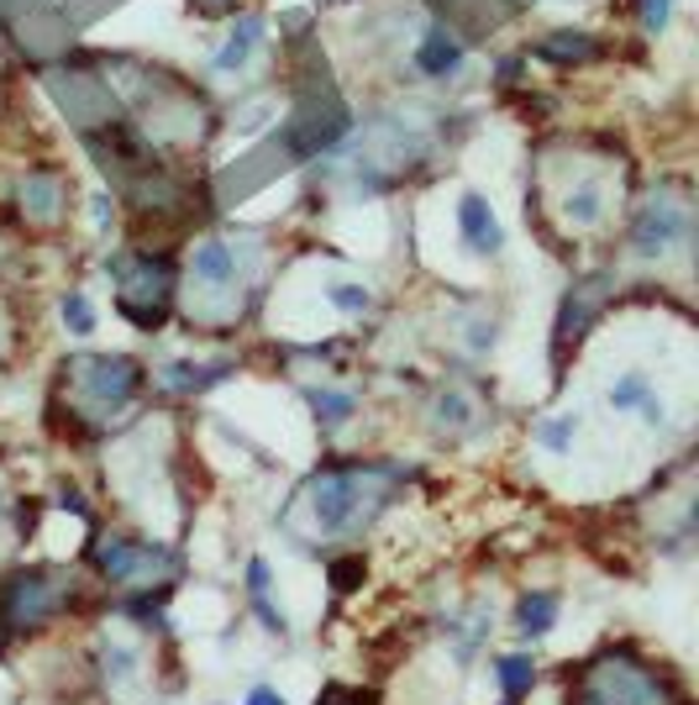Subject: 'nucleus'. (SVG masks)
I'll return each mask as SVG.
<instances>
[{
    "instance_id": "1",
    "label": "nucleus",
    "mask_w": 699,
    "mask_h": 705,
    "mask_svg": "<svg viewBox=\"0 0 699 705\" xmlns=\"http://www.w3.org/2000/svg\"><path fill=\"white\" fill-rule=\"evenodd\" d=\"M379 500H385V485L368 474H321L311 485V516L321 532L358 527L368 511H379Z\"/></svg>"
},
{
    "instance_id": "2",
    "label": "nucleus",
    "mask_w": 699,
    "mask_h": 705,
    "mask_svg": "<svg viewBox=\"0 0 699 705\" xmlns=\"http://www.w3.org/2000/svg\"><path fill=\"white\" fill-rule=\"evenodd\" d=\"M111 279H116V306L126 321H137V327L164 321V306H169V268L164 264H153L143 253H126V258H116Z\"/></svg>"
},
{
    "instance_id": "3",
    "label": "nucleus",
    "mask_w": 699,
    "mask_h": 705,
    "mask_svg": "<svg viewBox=\"0 0 699 705\" xmlns=\"http://www.w3.org/2000/svg\"><path fill=\"white\" fill-rule=\"evenodd\" d=\"M689 232H695V217H689V206L678 200V195H652L647 206L636 211L631 221V247H636V258H668L674 247H689Z\"/></svg>"
},
{
    "instance_id": "4",
    "label": "nucleus",
    "mask_w": 699,
    "mask_h": 705,
    "mask_svg": "<svg viewBox=\"0 0 699 705\" xmlns=\"http://www.w3.org/2000/svg\"><path fill=\"white\" fill-rule=\"evenodd\" d=\"M74 379H79V389L96 400L100 411H121L137 395V385H143V368L132 359H121V353H90V359L74 364Z\"/></svg>"
},
{
    "instance_id": "5",
    "label": "nucleus",
    "mask_w": 699,
    "mask_h": 705,
    "mask_svg": "<svg viewBox=\"0 0 699 705\" xmlns=\"http://www.w3.org/2000/svg\"><path fill=\"white\" fill-rule=\"evenodd\" d=\"M58 601H64L58 580L43 574V569H32V574H22V580L11 584V595H5V621H11V627H37L43 616L58 610Z\"/></svg>"
},
{
    "instance_id": "6",
    "label": "nucleus",
    "mask_w": 699,
    "mask_h": 705,
    "mask_svg": "<svg viewBox=\"0 0 699 705\" xmlns=\"http://www.w3.org/2000/svg\"><path fill=\"white\" fill-rule=\"evenodd\" d=\"M458 243L474 253V258H495L506 247V227L495 217V206L484 200L479 190H468L458 200Z\"/></svg>"
},
{
    "instance_id": "7",
    "label": "nucleus",
    "mask_w": 699,
    "mask_h": 705,
    "mask_svg": "<svg viewBox=\"0 0 699 705\" xmlns=\"http://www.w3.org/2000/svg\"><path fill=\"white\" fill-rule=\"evenodd\" d=\"M410 58H415V74H426V79H458L463 64H468L463 43L442 22H432L426 32H421V43H415Z\"/></svg>"
},
{
    "instance_id": "8",
    "label": "nucleus",
    "mask_w": 699,
    "mask_h": 705,
    "mask_svg": "<svg viewBox=\"0 0 699 705\" xmlns=\"http://www.w3.org/2000/svg\"><path fill=\"white\" fill-rule=\"evenodd\" d=\"M610 406L615 411H631L642 416L647 427H663L668 421V406H663V395H657V385H652L642 368H631V374H621L615 385H610Z\"/></svg>"
},
{
    "instance_id": "9",
    "label": "nucleus",
    "mask_w": 699,
    "mask_h": 705,
    "mask_svg": "<svg viewBox=\"0 0 699 705\" xmlns=\"http://www.w3.org/2000/svg\"><path fill=\"white\" fill-rule=\"evenodd\" d=\"M190 274H195V285H200V290L226 295L232 285H237V253H232V247L221 243V238H206V243L195 247Z\"/></svg>"
},
{
    "instance_id": "10",
    "label": "nucleus",
    "mask_w": 699,
    "mask_h": 705,
    "mask_svg": "<svg viewBox=\"0 0 699 705\" xmlns=\"http://www.w3.org/2000/svg\"><path fill=\"white\" fill-rule=\"evenodd\" d=\"M100 574L106 580H147V574H158V553L143 548V542H126V537H111L106 548H100Z\"/></svg>"
},
{
    "instance_id": "11",
    "label": "nucleus",
    "mask_w": 699,
    "mask_h": 705,
    "mask_svg": "<svg viewBox=\"0 0 699 705\" xmlns=\"http://www.w3.org/2000/svg\"><path fill=\"white\" fill-rule=\"evenodd\" d=\"M258 43H264V22H258V16H237V26H232V37L221 43V53H217V64H211V69L217 74H242L247 64H253Z\"/></svg>"
},
{
    "instance_id": "12",
    "label": "nucleus",
    "mask_w": 699,
    "mask_h": 705,
    "mask_svg": "<svg viewBox=\"0 0 699 705\" xmlns=\"http://www.w3.org/2000/svg\"><path fill=\"white\" fill-rule=\"evenodd\" d=\"M604 211V190H600V179H584L579 190H568L563 195V217L574 221V227H595Z\"/></svg>"
},
{
    "instance_id": "13",
    "label": "nucleus",
    "mask_w": 699,
    "mask_h": 705,
    "mask_svg": "<svg viewBox=\"0 0 699 705\" xmlns=\"http://www.w3.org/2000/svg\"><path fill=\"white\" fill-rule=\"evenodd\" d=\"M22 206L37 221L58 217V179H22Z\"/></svg>"
},
{
    "instance_id": "14",
    "label": "nucleus",
    "mask_w": 699,
    "mask_h": 705,
    "mask_svg": "<svg viewBox=\"0 0 699 705\" xmlns=\"http://www.w3.org/2000/svg\"><path fill=\"white\" fill-rule=\"evenodd\" d=\"M515 621H521V632L542 637L557 621V601H553V595H526V601H521V610H515Z\"/></svg>"
},
{
    "instance_id": "15",
    "label": "nucleus",
    "mask_w": 699,
    "mask_h": 705,
    "mask_svg": "<svg viewBox=\"0 0 699 705\" xmlns=\"http://www.w3.org/2000/svg\"><path fill=\"white\" fill-rule=\"evenodd\" d=\"M595 48H600L595 37H584V32H568V26H563V32H553V37L542 43V58H557V64H574L579 53H595Z\"/></svg>"
},
{
    "instance_id": "16",
    "label": "nucleus",
    "mask_w": 699,
    "mask_h": 705,
    "mask_svg": "<svg viewBox=\"0 0 699 705\" xmlns=\"http://www.w3.org/2000/svg\"><path fill=\"white\" fill-rule=\"evenodd\" d=\"M574 432H579V416L563 411V416H553V421L536 427V442H542L547 453H568V448H574Z\"/></svg>"
},
{
    "instance_id": "17",
    "label": "nucleus",
    "mask_w": 699,
    "mask_h": 705,
    "mask_svg": "<svg viewBox=\"0 0 699 705\" xmlns=\"http://www.w3.org/2000/svg\"><path fill=\"white\" fill-rule=\"evenodd\" d=\"M311 406H315V416H321L326 427H337V421H347V416L358 411V400H353L347 389H315Z\"/></svg>"
},
{
    "instance_id": "18",
    "label": "nucleus",
    "mask_w": 699,
    "mask_h": 705,
    "mask_svg": "<svg viewBox=\"0 0 699 705\" xmlns=\"http://www.w3.org/2000/svg\"><path fill=\"white\" fill-rule=\"evenodd\" d=\"M332 306H337L342 317H363V311H368V306H374V295L363 290V285H332Z\"/></svg>"
},
{
    "instance_id": "19",
    "label": "nucleus",
    "mask_w": 699,
    "mask_h": 705,
    "mask_svg": "<svg viewBox=\"0 0 699 705\" xmlns=\"http://www.w3.org/2000/svg\"><path fill=\"white\" fill-rule=\"evenodd\" d=\"M64 327L79 332V338H90V332H96V311H90V300H85V295H69V300H64Z\"/></svg>"
},
{
    "instance_id": "20",
    "label": "nucleus",
    "mask_w": 699,
    "mask_h": 705,
    "mask_svg": "<svg viewBox=\"0 0 699 705\" xmlns=\"http://www.w3.org/2000/svg\"><path fill=\"white\" fill-rule=\"evenodd\" d=\"M432 416H436V427H463V421H468V400H463L458 389H442Z\"/></svg>"
},
{
    "instance_id": "21",
    "label": "nucleus",
    "mask_w": 699,
    "mask_h": 705,
    "mask_svg": "<svg viewBox=\"0 0 699 705\" xmlns=\"http://www.w3.org/2000/svg\"><path fill=\"white\" fill-rule=\"evenodd\" d=\"M226 368H195V364H174L169 368V385L174 389H206L211 379H221Z\"/></svg>"
},
{
    "instance_id": "22",
    "label": "nucleus",
    "mask_w": 699,
    "mask_h": 705,
    "mask_svg": "<svg viewBox=\"0 0 699 705\" xmlns=\"http://www.w3.org/2000/svg\"><path fill=\"white\" fill-rule=\"evenodd\" d=\"M495 669H500V680H506L510 695H526L531 690V658H500Z\"/></svg>"
},
{
    "instance_id": "23",
    "label": "nucleus",
    "mask_w": 699,
    "mask_h": 705,
    "mask_svg": "<svg viewBox=\"0 0 699 705\" xmlns=\"http://www.w3.org/2000/svg\"><path fill=\"white\" fill-rule=\"evenodd\" d=\"M636 16H642L647 32H668V22H674V0H636Z\"/></svg>"
},
{
    "instance_id": "24",
    "label": "nucleus",
    "mask_w": 699,
    "mask_h": 705,
    "mask_svg": "<svg viewBox=\"0 0 699 705\" xmlns=\"http://www.w3.org/2000/svg\"><path fill=\"white\" fill-rule=\"evenodd\" d=\"M247 705H285V701H279L274 690H253V701H247Z\"/></svg>"
}]
</instances>
